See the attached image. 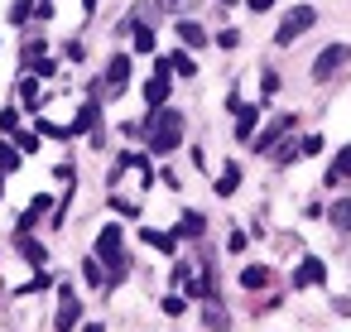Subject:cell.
I'll use <instances>...</instances> for the list:
<instances>
[{
  "label": "cell",
  "mask_w": 351,
  "mask_h": 332,
  "mask_svg": "<svg viewBox=\"0 0 351 332\" xmlns=\"http://www.w3.org/2000/svg\"><path fill=\"white\" fill-rule=\"evenodd\" d=\"M20 159H25V154L15 150V140H10V145H0V174H15V169H20Z\"/></svg>",
  "instance_id": "obj_19"
},
{
  "label": "cell",
  "mask_w": 351,
  "mask_h": 332,
  "mask_svg": "<svg viewBox=\"0 0 351 332\" xmlns=\"http://www.w3.org/2000/svg\"><path fill=\"white\" fill-rule=\"evenodd\" d=\"M82 270H87V284H101V260H87Z\"/></svg>",
  "instance_id": "obj_32"
},
{
  "label": "cell",
  "mask_w": 351,
  "mask_h": 332,
  "mask_svg": "<svg viewBox=\"0 0 351 332\" xmlns=\"http://www.w3.org/2000/svg\"><path fill=\"white\" fill-rule=\"evenodd\" d=\"M269 279H274V274H269L265 265H250V270H241V284H245V289H265Z\"/></svg>",
  "instance_id": "obj_18"
},
{
  "label": "cell",
  "mask_w": 351,
  "mask_h": 332,
  "mask_svg": "<svg viewBox=\"0 0 351 332\" xmlns=\"http://www.w3.org/2000/svg\"><path fill=\"white\" fill-rule=\"evenodd\" d=\"M274 159H279V164H293V159H298V145H293V140L284 135V140L274 145Z\"/></svg>",
  "instance_id": "obj_23"
},
{
  "label": "cell",
  "mask_w": 351,
  "mask_h": 332,
  "mask_svg": "<svg viewBox=\"0 0 351 332\" xmlns=\"http://www.w3.org/2000/svg\"><path fill=\"white\" fill-rule=\"evenodd\" d=\"M125 82H130V58H125V54H116V58L106 63V97H121V92H125Z\"/></svg>",
  "instance_id": "obj_6"
},
{
  "label": "cell",
  "mask_w": 351,
  "mask_h": 332,
  "mask_svg": "<svg viewBox=\"0 0 351 332\" xmlns=\"http://www.w3.org/2000/svg\"><path fill=\"white\" fill-rule=\"evenodd\" d=\"M293 126H298V116H293V111H289V116H274V121H269V126H265V130L250 140V145H255V154H269V150H274V145H279V140L293 130Z\"/></svg>",
  "instance_id": "obj_4"
},
{
  "label": "cell",
  "mask_w": 351,
  "mask_h": 332,
  "mask_svg": "<svg viewBox=\"0 0 351 332\" xmlns=\"http://www.w3.org/2000/svg\"><path fill=\"white\" fill-rule=\"evenodd\" d=\"M169 87H173V78H169V63H159V73H154V78L145 82V102H149V106L159 111V106L169 102Z\"/></svg>",
  "instance_id": "obj_7"
},
{
  "label": "cell",
  "mask_w": 351,
  "mask_h": 332,
  "mask_svg": "<svg viewBox=\"0 0 351 332\" xmlns=\"http://www.w3.org/2000/svg\"><path fill=\"white\" fill-rule=\"evenodd\" d=\"M82 332H101V322H87V327H82Z\"/></svg>",
  "instance_id": "obj_37"
},
{
  "label": "cell",
  "mask_w": 351,
  "mask_h": 332,
  "mask_svg": "<svg viewBox=\"0 0 351 332\" xmlns=\"http://www.w3.org/2000/svg\"><path fill=\"white\" fill-rule=\"evenodd\" d=\"M34 10H39L34 0H15V5H10V20H15V25H25V20H29Z\"/></svg>",
  "instance_id": "obj_24"
},
{
  "label": "cell",
  "mask_w": 351,
  "mask_h": 332,
  "mask_svg": "<svg viewBox=\"0 0 351 332\" xmlns=\"http://www.w3.org/2000/svg\"><path fill=\"white\" fill-rule=\"evenodd\" d=\"M97 260H106L116 279L125 274V246H121V226H101V236H97Z\"/></svg>",
  "instance_id": "obj_3"
},
{
  "label": "cell",
  "mask_w": 351,
  "mask_h": 332,
  "mask_svg": "<svg viewBox=\"0 0 351 332\" xmlns=\"http://www.w3.org/2000/svg\"><path fill=\"white\" fill-rule=\"evenodd\" d=\"M164 63H169V73H178V78H197V63H193L188 54H169Z\"/></svg>",
  "instance_id": "obj_16"
},
{
  "label": "cell",
  "mask_w": 351,
  "mask_h": 332,
  "mask_svg": "<svg viewBox=\"0 0 351 332\" xmlns=\"http://www.w3.org/2000/svg\"><path fill=\"white\" fill-rule=\"evenodd\" d=\"M231 111H236V140H255V126H260V106H245L231 97Z\"/></svg>",
  "instance_id": "obj_8"
},
{
  "label": "cell",
  "mask_w": 351,
  "mask_h": 332,
  "mask_svg": "<svg viewBox=\"0 0 351 332\" xmlns=\"http://www.w3.org/2000/svg\"><path fill=\"white\" fill-rule=\"evenodd\" d=\"M217 44H221V49H236V44H241V34H236V29H221V34H217Z\"/></svg>",
  "instance_id": "obj_31"
},
{
  "label": "cell",
  "mask_w": 351,
  "mask_h": 332,
  "mask_svg": "<svg viewBox=\"0 0 351 332\" xmlns=\"http://www.w3.org/2000/svg\"><path fill=\"white\" fill-rule=\"evenodd\" d=\"M15 250H20V255H25L29 265H44V260H49V255H44V246H39V241H34L29 231H15Z\"/></svg>",
  "instance_id": "obj_12"
},
{
  "label": "cell",
  "mask_w": 351,
  "mask_h": 332,
  "mask_svg": "<svg viewBox=\"0 0 351 332\" xmlns=\"http://www.w3.org/2000/svg\"><path fill=\"white\" fill-rule=\"evenodd\" d=\"M15 150H20V154H34V150H39V135H25V130H15Z\"/></svg>",
  "instance_id": "obj_28"
},
{
  "label": "cell",
  "mask_w": 351,
  "mask_h": 332,
  "mask_svg": "<svg viewBox=\"0 0 351 332\" xmlns=\"http://www.w3.org/2000/svg\"><path fill=\"white\" fill-rule=\"evenodd\" d=\"M202 212H183V222H178V236H202Z\"/></svg>",
  "instance_id": "obj_21"
},
{
  "label": "cell",
  "mask_w": 351,
  "mask_h": 332,
  "mask_svg": "<svg viewBox=\"0 0 351 332\" xmlns=\"http://www.w3.org/2000/svg\"><path fill=\"white\" fill-rule=\"evenodd\" d=\"M245 5H250V10L260 15V10H269V5H274V0H245Z\"/></svg>",
  "instance_id": "obj_35"
},
{
  "label": "cell",
  "mask_w": 351,
  "mask_h": 332,
  "mask_svg": "<svg viewBox=\"0 0 351 332\" xmlns=\"http://www.w3.org/2000/svg\"><path fill=\"white\" fill-rule=\"evenodd\" d=\"M217 5H231V0H217Z\"/></svg>",
  "instance_id": "obj_38"
},
{
  "label": "cell",
  "mask_w": 351,
  "mask_h": 332,
  "mask_svg": "<svg viewBox=\"0 0 351 332\" xmlns=\"http://www.w3.org/2000/svg\"><path fill=\"white\" fill-rule=\"evenodd\" d=\"M97 116H101V111H97V102H87V106H82V116H77L68 130H73V135H77V130H92V126H97Z\"/></svg>",
  "instance_id": "obj_20"
},
{
  "label": "cell",
  "mask_w": 351,
  "mask_h": 332,
  "mask_svg": "<svg viewBox=\"0 0 351 332\" xmlns=\"http://www.w3.org/2000/svg\"><path fill=\"white\" fill-rule=\"evenodd\" d=\"M77 318H82V303H77V298L63 289V298H58V313H53V327H58V332H73V327H77Z\"/></svg>",
  "instance_id": "obj_9"
},
{
  "label": "cell",
  "mask_w": 351,
  "mask_h": 332,
  "mask_svg": "<svg viewBox=\"0 0 351 332\" xmlns=\"http://www.w3.org/2000/svg\"><path fill=\"white\" fill-rule=\"evenodd\" d=\"M327 222H332V231H351V198H337L327 207Z\"/></svg>",
  "instance_id": "obj_13"
},
{
  "label": "cell",
  "mask_w": 351,
  "mask_h": 332,
  "mask_svg": "<svg viewBox=\"0 0 351 332\" xmlns=\"http://www.w3.org/2000/svg\"><path fill=\"white\" fill-rule=\"evenodd\" d=\"M260 87H265V97H274V92H279V73H265V82H260Z\"/></svg>",
  "instance_id": "obj_33"
},
{
  "label": "cell",
  "mask_w": 351,
  "mask_h": 332,
  "mask_svg": "<svg viewBox=\"0 0 351 332\" xmlns=\"http://www.w3.org/2000/svg\"><path fill=\"white\" fill-rule=\"evenodd\" d=\"M178 39H183V49H202V44H212L207 29H202L197 20H178Z\"/></svg>",
  "instance_id": "obj_11"
},
{
  "label": "cell",
  "mask_w": 351,
  "mask_h": 332,
  "mask_svg": "<svg viewBox=\"0 0 351 332\" xmlns=\"http://www.w3.org/2000/svg\"><path fill=\"white\" fill-rule=\"evenodd\" d=\"M341 178H351V145L332 159V169H327V183H341Z\"/></svg>",
  "instance_id": "obj_15"
},
{
  "label": "cell",
  "mask_w": 351,
  "mask_h": 332,
  "mask_svg": "<svg viewBox=\"0 0 351 332\" xmlns=\"http://www.w3.org/2000/svg\"><path fill=\"white\" fill-rule=\"evenodd\" d=\"M313 20H317V10H313V5H293V10L279 20V34H274V44H279V49H289V44H293L303 29H313Z\"/></svg>",
  "instance_id": "obj_2"
},
{
  "label": "cell",
  "mask_w": 351,
  "mask_h": 332,
  "mask_svg": "<svg viewBox=\"0 0 351 332\" xmlns=\"http://www.w3.org/2000/svg\"><path fill=\"white\" fill-rule=\"evenodd\" d=\"M20 97H25V102H29V106H34V102H39V82H34V78H29V73H20Z\"/></svg>",
  "instance_id": "obj_26"
},
{
  "label": "cell",
  "mask_w": 351,
  "mask_h": 332,
  "mask_svg": "<svg viewBox=\"0 0 351 332\" xmlns=\"http://www.w3.org/2000/svg\"><path fill=\"white\" fill-rule=\"evenodd\" d=\"M322 150V140L317 135H308V140H298V159H308V154H317Z\"/></svg>",
  "instance_id": "obj_30"
},
{
  "label": "cell",
  "mask_w": 351,
  "mask_h": 332,
  "mask_svg": "<svg viewBox=\"0 0 351 332\" xmlns=\"http://www.w3.org/2000/svg\"><path fill=\"white\" fill-rule=\"evenodd\" d=\"M332 308H337V313H346V318H351V298H332Z\"/></svg>",
  "instance_id": "obj_34"
},
{
  "label": "cell",
  "mask_w": 351,
  "mask_h": 332,
  "mask_svg": "<svg viewBox=\"0 0 351 332\" xmlns=\"http://www.w3.org/2000/svg\"><path fill=\"white\" fill-rule=\"evenodd\" d=\"M140 241H149V246H154V250H164V255H169V250L178 246V241H173L169 231H154V226H140Z\"/></svg>",
  "instance_id": "obj_14"
},
{
  "label": "cell",
  "mask_w": 351,
  "mask_h": 332,
  "mask_svg": "<svg viewBox=\"0 0 351 332\" xmlns=\"http://www.w3.org/2000/svg\"><path fill=\"white\" fill-rule=\"evenodd\" d=\"M236 188H241V169H236V164H226V169H221V178H217V193H221V198H231Z\"/></svg>",
  "instance_id": "obj_17"
},
{
  "label": "cell",
  "mask_w": 351,
  "mask_h": 332,
  "mask_svg": "<svg viewBox=\"0 0 351 332\" xmlns=\"http://www.w3.org/2000/svg\"><path fill=\"white\" fill-rule=\"evenodd\" d=\"M164 313H169V318H183V313H188V298H183V294H169V298H164Z\"/></svg>",
  "instance_id": "obj_27"
},
{
  "label": "cell",
  "mask_w": 351,
  "mask_h": 332,
  "mask_svg": "<svg viewBox=\"0 0 351 332\" xmlns=\"http://www.w3.org/2000/svg\"><path fill=\"white\" fill-rule=\"evenodd\" d=\"M202 318H207V327H212V332H226V327H231V318L221 313V303H207V313H202Z\"/></svg>",
  "instance_id": "obj_22"
},
{
  "label": "cell",
  "mask_w": 351,
  "mask_h": 332,
  "mask_svg": "<svg viewBox=\"0 0 351 332\" xmlns=\"http://www.w3.org/2000/svg\"><path fill=\"white\" fill-rule=\"evenodd\" d=\"M0 130H10V135L20 130V111H15V106H5V111H0Z\"/></svg>",
  "instance_id": "obj_29"
},
{
  "label": "cell",
  "mask_w": 351,
  "mask_h": 332,
  "mask_svg": "<svg viewBox=\"0 0 351 332\" xmlns=\"http://www.w3.org/2000/svg\"><path fill=\"white\" fill-rule=\"evenodd\" d=\"M0 178H5V174H0Z\"/></svg>",
  "instance_id": "obj_39"
},
{
  "label": "cell",
  "mask_w": 351,
  "mask_h": 332,
  "mask_svg": "<svg viewBox=\"0 0 351 332\" xmlns=\"http://www.w3.org/2000/svg\"><path fill=\"white\" fill-rule=\"evenodd\" d=\"M346 58H351V44H332V49H322L317 63H313V82H332V73H337Z\"/></svg>",
  "instance_id": "obj_5"
},
{
  "label": "cell",
  "mask_w": 351,
  "mask_h": 332,
  "mask_svg": "<svg viewBox=\"0 0 351 332\" xmlns=\"http://www.w3.org/2000/svg\"><path fill=\"white\" fill-rule=\"evenodd\" d=\"M159 10H178V0H159Z\"/></svg>",
  "instance_id": "obj_36"
},
{
  "label": "cell",
  "mask_w": 351,
  "mask_h": 332,
  "mask_svg": "<svg viewBox=\"0 0 351 332\" xmlns=\"http://www.w3.org/2000/svg\"><path fill=\"white\" fill-rule=\"evenodd\" d=\"M135 49H140V54H154V34H149V25H135Z\"/></svg>",
  "instance_id": "obj_25"
},
{
  "label": "cell",
  "mask_w": 351,
  "mask_h": 332,
  "mask_svg": "<svg viewBox=\"0 0 351 332\" xmlns=\"http://www.w3.org/2000/svg\"><path fill=\"white\" fill-rule=\"evenodd\" d=\"M140 140L149 145V154H173L183 145V111H154L149 121H140Z\"/></svg>",
  "instance_id": "obj_1"
},
{
  "label": "cell",
  "mask_w": 351,
  "mask_h": 332,
  "mask_svg": "<svg viewBox=\"0 0 351 332\" xmlns=\"http://www.w3.org/2000/svg\"><path fill=\"white\" fill-rule=\"evenodd\" d=\"M327 279V265L317 260V255H308L298 270H293V289H303V284H322Z\"/></svg>",
  "instance_id": "obj_10"
}]
</instances>
